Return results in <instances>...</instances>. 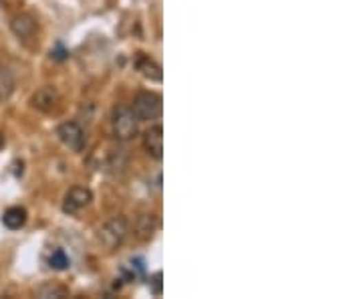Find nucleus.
<instances>
[{
	"mask_svg": "<svg viewBox=\"0 0 363 299\" xmlns=\"http://www.w3.org/2000/svg\"><path fill=\"white\" fill-rule=\"evenodd\" d=\"M129 233V220L125 216H111L109 220H105L99 231H97V240L107 249V251H116L120 249L121 243L125 240Z\"/></svg>",
	"mask_w": 363,
	"mask_h": 299,
	"instance_id": "nucleus-1",
	"label": "nucleus"
},
{
	"mask_svg": "<svg viewBox=\"0 0 363 299\" xmlns=\"http://www.w3.org/2000/svg\"><path fill=\"white\" fill-rule=\"evenodd\" d=\"M131 112L135 114V118L140 121L160 120L162 112H164V101L160 93L153 91H142L135 95L133 103H131Z\"/></svg>",
	"mask_w": 363,
	"mask_h": 299,
	"instance_id": "nucleus-2",
	"label": "nucleus"
},
{
	"mask_svg": "<svg viewBox=\"0 0 363 299\" xmlns=\"http://www.w3.org/2000/svg\"><path fill=\"white\" fill-rule=\"evenodd\" d=\"M111 127H113V134L118 140H131L138 136L140 132V120L135 118V114L131 112V107L127 105H118L113 110V116H111Z\"/></svg>",
	"mask_w": 363,
	"mask_h": 299,
	"instance_id": "nucleus-3",
	"label": "nucleus"
},
{
	"mask_svg": "<svg viewBox=\"0 0 363 299\" xmlns=\"http://www.w3.org/2000/svg\"><path fill=\"white\" fill-rule=\"evenodd\" d=\"M57 138L65 148L71 152H81L85 148V132L77 121H65L57 127Z\"/></svg>",
	"mask_w": 363,
	"mask_h": 299,
	"instance_id": "nucleus-4",
	"label": "nucleus"
},
{
	"mask_svg": "<svg viewBox=\"0 0 363 299\" xmlns=\"http://www.w3.org/2000/svg\"><path fill=\"white\" fill-rule=\"evenodd\" d=\"M60 93L53 85H45L30 97V107L41 114H55L60 107Z\"/></svg>",
	"mask_w": 363,
	"mask_h": 299,
	"instance_id": "nucleus-5",
	"label": "nucleus"
},
{
	"mask_svg": "<svg viewBox=\"0 0 363 299\" xmlns=\"http://www.w3.org/2000/svg\"><path fill=\"white\" fill-rule=\"evenodd\" d=\"M93 203V192L85 186H73L63 200V210L67 214H79Z\"/></svg>",
	"mask_w": 363,
	"mask_h": 299,
	"instance_id": "nucleus-6",
	"label": "nucleus"
},
{
	"mask_svg": "<svg viewBox=\"0 0 363 299\" xmlns=\"http://www.w3.org/2000/svg\"><path fill=\"white\" fill-rule=\"evenodd\" d=\"M10 30H12V34H14L19 41L29 43V41H32V39L36 37L38 25H36V21H34L32 14H29V12H21V14L12 17V21H10Z\"/></svg>",
	"mask_w": 363,
	"mask_h": 299,
	"instance_id": "nucleus-7",
	"label": "nucleus"
},
{
	"mask_svg": "<svg viewBox=\"0 0 363 299\" xmlns=\"http://www.w3.org/2000/svg\"><path fill=\"white\" fill-rule=\"evenodd\" d=\"M144 148L153 160L164 158V127L160 123L150 125L144 134Z\"/></svg>",
	"mask_w": 363,
	"mask_h": 299,
	"instance_id": "nucleus-8",
	"label": "nucleus"
},
{
	"mask_svg": "<svg viewBox=\"0 0 363 299\" xmlns=\"http://www.w3.org/2000/svg\"><path fill=\"white\" fill-rule=\"evenodd\" d=\"M135 69H138L146 79H150V81H157V83L162 81V67L153 59H150L148 55H144V53L138 55V59H135Z\"/></svg>",
	"mask_w": 363,
	"mask_h": 299,
	"instance_id": "nucleus-9",
	"label": "nucleus"
},
{
	"mask_svg": "<svg viewBox=\"0 0 363 299\" xmlns=\"http://www.w3.org/2000/svg\"><path fill=\"white\" fill-rule=\"evenodd\" d=\"M27 218H29V214L23 207H10L2 214V225L10 231H19L27 225Z\"/></svg>",
	"mask_w": 363,
	"mask_h": 299,
	"instance_id": "nucleus-10",
	"label": "nucleus"
},
{
	"mask_svg": "<svg viewBox=\"0 0 363 299\" xmlns=\"http://www.w3.org/2000/svg\"><path fill=\"white\" fill-rule=\"evenodd\" d=\"M16 87V79H14V73L10 71L8 65H4L0 61V101L8 99L12 95V91Z\"/></svg>",
	"mask_w": 363,
	"mask_h": 299,
	"instance_id": "nucleus-11",
	"label": "nucleus"
},
{
	"mask_svg": "<svg viewBox=\"0 0 363 299\" xmlns=\"http://www.w3.org/2000/svg\"><path fill=\"white\" fill-rule=\"evenodd\" d=\"M155 229H157V218H155V214H142L140 218H138V229H135V233H138V237L142 240H150L153 237V233H155Z\"/></svg>",
	"mask_w": 363,
	"mask_h": 299,
	"instance_id": "nucleus-12",
	"label": "nucleus"
},
{
	"mask_svg": "<svg viewBox=\"0 0 363 299\" xmlns=\"http://www.w3.org/2000/svg\"><path fill=\"white\" fill-rule=\"evenodd\" d=\"M34 296H38V298H67V296H69V289H67L65 285H60V283L47 281V283H43V285L34 291Z\"/></svg>",
	"mask_w": 363,
	"mask_h": 299,
	"instance_id": "nucleus-13",
	"label": "nucleus"
},
{
	"mask_svg": "<svg viewBox=\"0 0 363 299\" xmlns=\"http://www.w3.org/2000/svg\"><path fill=\"white\" fill-rule=\"evenodd\" d=\"M49 265H51L53 269L63 271L71 265V261H69V257L65 255V251H63V249H55V251L51 253V257H49Z\"/></svg>",
	"mask_w": 363,
	"mask_h": 299,
	"instance_id": "nucleus-14",
	"label": "nucleus"
},
{
	"mask_svg": "<svg viewBox=\"0 0 363 299\" xmlns=\"http://www.w3.org/2000/svg\"><path fill=\"white\" fill-rule=\"evenodd\" d=\"M155 293H160V273L155 275Z\"/></svg>",
	"mask_w": 363,
	"mask_h": 299,
	"instance_id": "nucleus-15",
	"label": "nucleus"
},
{
	"mask_svg": "<svg viewBox=\"0 0 363 299\" xmlns=\"http://www.w3.org/2000/svg\"><path fill=\"white\" fill-rule=\"evenodd\" d=\"M4 148V132L0 130V150Z\"/></svg>",
	"mask_w": 363,
	"mask_h": 299,
	"instance_id": "nucleus-16",
	"label": "nucleus"
}]
</instances>
